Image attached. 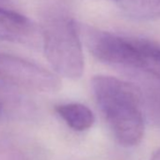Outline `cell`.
I'll return each instance as SVG.
<instances>
[{
  "instance_id": "6da1fadb",
  "label": "cell",
  "mask_w": 160,
  "mask_h": 160,
  "mask_svg": "<svg viewBox=\"0 0 160 160\" xmlns=\"http://www.w3.org/2000/svg\"><path fill=\"white\" fill-rule=\"evenodd\" d=\"M92 89L114 138L123 147L138 145L144 136L142 96L132 83L109 75H95Z\"/></svg>"
},
{
  "instance_id": "ba28073f",
  "label": "cell",
  "mask_w": 160,
  "mask_h": 160,
  "mask_svg": "<svg viewBox=\"0 0 160 160\" xmlns=\"http://www.w3.org/2000/svg\"><path fill=\"white\" fill-rule=\"evenodd\" d=\"M138 69L160 79V46L142 40Z\"/></svg>"
},
{
  "instance_id": "3957f363",
  "label": "cell",
  "mask_w": 160,
  "mask_h": 160,
  "mask_svg": "<svg viewBox=\"0 0 160 160\" xmlns=\"http://www.w3.org/2000/svg\"><path fill=\"white\" fill-rule=\"evenodd\" d=\"M0 80L40 92H56L61 84L59 78L47 69L10 54H0Z\"/></svg>"
},
{
  "instance_id": "8fae6325",
  "label": "cell",
  "mask_w": 160,
  "mask_h": 160,
  "mask_svg": "<svg viewBox=\"0 0 160 160\" xmlns=\"http://www.w3.org/2000/svg\"><path fill=\"white\" fill-rule=\"evenodd\" d=\"M8 1H9V0H0V4H1V3H6Z\"/></svg>"
},
{
  "instance_id": "7a4b0ae2",
  "label": "cell",
  "mask_w": 160,
  "mask_h": 160,
  "mask_svg": "<svg viewBox=\"0 0 160 160\" xmlns=\"http://www.w3.org/2000/svg\"><path fill=\"white\" fill-rule=\"evenodd\" d=\"M43 51L58 75L76 80L84 72V56L76 22L65 13L54 12L42 28Z\"/></svg>"
},
{
  "instance_id": "8992f818",
  "label": "cell",
  "mask_w": 160,
  "mask_h": 160,
  "mask_svg": "<svg viewBox=\"0 0 160 160\" xmlns=\"http://www.w3.org/2000/svg\"><path fill=\"white\" fill-rule=\"evenodd\" d=\"M55 110L69 127L77 132L90 129L95 122L92 111L80 103L61 104L56 106Z\"/></svg>"
},
{
  "instance_id": "5b68a950",
  "label": "cell",
  "mask_w": 160,
  "mask_h": 160,
  "mask_svg": "<svg viewBox=\"0 0 160 160\" xmlns=\"http://www.w3.org/2000/svg\"><path fill=\"white\" fill-rule=\"evenodd\" d=\"M33 35V26L21 13L0 7V40L27 42Z\"/></svg>"
},
{
  "instance_id": "52a82bcc",
  "label": "cell",
  "mask_w": 160,
  "mask_h": 160,
  "mask_svg": "<svg viewBox=\"0 0 160 160\" xmlns=\"http://www.w3.org/2000/svg\"><path fill=\"white\" fill-rule=\"evenodd\" d=\"M127 15L140 20L160 17V0H112Z\"/></svg>"
},
{
  "instance_id": "277c9868",
  "label": "cell",
  "mask_w": 160,
  "mask_h": 160,
  "mask_svg": "<svg viewBox=\"0 0 160 160\" xmlns=\"http://www.w3.org/2000/svg\"><path fill=\"white\" fill-rule=\"evenodd\" d=\"M141 41L97 29L87 31V43L91 53L98 60L109 65L138 69Z\"/></svg>"
},
{
  "instance_id": "9c48e42d",
  "label": "cell",
  "mask_w": 160,
  "mask_h": 160,
  "mask_svg": "<svg viewBox=\"0 0 160 160\" xmlns=\"http://www.w3.org/2000/svg\"><path fill=\"white\" fill-rule=\"evenodd\" d=\"M4 83L0 80V117L4 114L5 109V89Z\"/></svg>"
},
{
  "instance_id": "30bf717a",
  "label": "cell",
  "mask_w": 160,
  "mask_h": 160,
  "mask_svg": "<svg viewBox=\"0 0 160 160\" xmlns=\"http://www.w3.org/2000/svg\"><path fill=\"white\" fill-rule=\"evenodd\" d=\"M150 160H160V148L153 152Z\"/></svg>"
}]
</instances>
